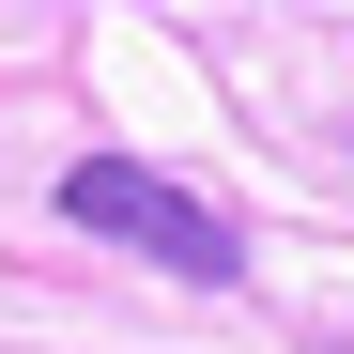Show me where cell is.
Wrapping results in <instances>:
<instances>
[{
	"instance_id": "6da1fadb",
	"label": "cell",
	"mask_w": 354,
	"mask_h": 354,
	"mask_svg": "<svg viewBox=\"0 0 354 354\" xmlns=\"http://www.w3.org/2000/svg\"><path fill=\"white\" fill-rule=\"evenodd\" d=\"M62 216H77V231H108V247H139V262H169V277H201V292L247 277L231 216H216V201H185L169 169H124V154H77V169H62Z\"/></svg>"
}]
</instances>
